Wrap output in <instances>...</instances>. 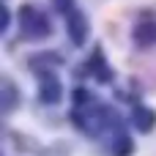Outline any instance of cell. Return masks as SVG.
Returning <instances> with one entry per match:
<instances>
[{
    "mask_svg": "<svg viewBox=\"0 0 156 156\" xmlns=\"http://www.w3.org/2000/svg\"><path fill=\"white\" fill-rule=\"evenodd\" d=\"M134 38H137V44H143V47L154 44V41H156V22H154V19H143V22H137V27H134Z\"/></svg>",
    "mask_w": 156,
    "mask_h": 156,
    "instance_id": "obj_1",
    "label": "cell"
},
{
    "mask_svg": "<svg viewBox=\"0 0 156 156\" xmlns=\"http://www.w3.org/2000/svg\"><path fill=\"white\" fill-rule=\"evenodd\" d=\"M69 33H71L74 44H82V41H85V36H88V22H85L82 14H71V16H69Z\"/></svg>",
    "mask_w": 156,
    "mask_h": 156,
    "instance_id": "obj_2",
    "label": "cell"
},
{
    "mask_svg": "<svg viewBox=\"0 0 156 156\" xmlns=\"http://www.w3.org/2000/svg\"><path fill=\"white\" fill-rule=\"evenodd\" d=\"M41 96H44V101H58V96H60V88H58V82L49 77L44 85H41Z\"/></svg>",
    "mask_w": 156,
    "mask_h": 156,
    "instance_id": "obj_3",
    "label": "cell"
},
{
    "mask_svg": "<svg viewBox=\"0 0 156 156\" xmlns=\"http://www.w3.org/2000/svg\"><path fill=\"white\" fill-rule=\"evenodd\" d=\"M137 115H140V129H145V132H148V129L154 126V121H156V118L151 115V112H143V110H140Z\"/></svg>",
    "mask_w": 156,
    "mask_h": 156,
    "instance_id": "obj_4",
    "label": "cell"
}]
</instances>
